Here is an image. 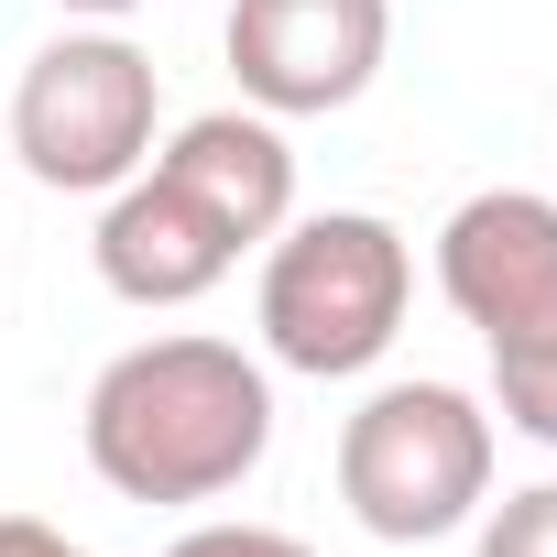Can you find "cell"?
Instances as JSON below:
<instances>
[{"instance_id":"11","label":"cell","mask_w":557,"mask_h":557,"mask_svg":"<svg viewBox=\"0 0 557 557\" xmlns=\"http://www.w3.org/2000/svg\"><path fill=\"white\" fill-rule=\"evenodd\" d=\"M0 557H88L77 535H55L45 513H0Z\"/></svg>"},{"instance_id":"2","label":"cell","mask_w":557,"mask_h":557,"mask_svg":"<svg viewBox=\"0 0 557 557\" xmlns=\"http://www.w3.org/2000/svg\"><path fill=\"white\" fill-rule=\"evenodd\" d=\"M437 296L492 350V405L513 437L557 448V197L481 186L437 230Z\"/></svg>"},{"instance_id":"4","label":"cell","mask_w":557,"mask_h":557,"mask_svg":"<svg viewBox=\"0 0 557 557\" xmlns=\"http://www.w3.org/2000/svg\"><path fill=\"white\" fill-rule=\"evenodd\" d=\"M339 503L383 546L459 535L492 503V416L459 383H383L339 426Z\"/></svg>"},{"instance_id":"8","label":"cell","mask_w":557,"mask_h":557,"mask_svg":"<svg viewBox=\"0 0 557 557\" xmlns=\"http://www.w3.org/2000/svg\"><path fill=\"white\" fill-rule=\"evenodd\" d=\"M153 175H175L240 251L296 219V153H285V132H273L262 110H197V121H175V143L153 153Z\"/></svg>"},{"instance_id":"12","label":"cell","mask_w":557,"mask_h":557,"mask_svg":"<svg viewBox=\"0 0 557 557\" xmlns=\"http://www.w3.org/2000/svg\"><path fill=\"white\" fill-rule=\"evenodd\" d=\"M55 12H88V23H121V12H143V0H55Z\"/></svg>"},{"instance_id":"3","label":"cell","mask_w":557,"mask_h":557,"mask_svg":"<svg viewBox=\"0 0 557 557\" xmlns=\"http://www.w3.org/2000/svg\"><path fill=\"white\" fill-rule=\"evenodd\" d=\"M416 296V251L394 219L372 208H329V219H285L262 251V350L307 372V383H350L394 350Z\"/></svg>"},{"instance_id":"1","label":"cell","mask_w":557,"mask_h":557,"mask_svg":"<svg viewBox=\"0 0 557 557\" xmlns=\"http://www.w3.org/2000/svg\"><path fill=\"white\" fill-rule=\"evenodd\" d=\"M77 437H88V470L121 503H219L273 448V383L240 339L175 329V339L121 350L88 383Z\"/></svg>"},{"instance_id":"7","label":"cell","mask_w":557,"mask_h":557,"mask_svg":"<svg viewBox=\"0 0 557 557\" xmlns=\"http://www.w3.org/2000/svg\"><path fill=\"white\" fill-rule=\"evenodd\" d=\"M99 285L121 296V307H197L219 273L240 262V240L175 186V175H132V186H110V208H99Z\"/></svg>"},{"instance_id":"6","label":"cell","mask_w":557,"mask_h":557,"mask_svg":"<svg viewBox=\"0 0 557 557\" xmlns=\"http://www.w3.org/2000/svg\"><path fill=\"white\" fill-rule=\"evenodd\" d=\"M219 45H230V77L262 121H318L383 77L394 0H230Z\"/></svg>"},{"instance_id":"5","label":"cell","mask_w":557,"mask_h":557,"mask_svg":"<svg viewBox=\"0 0 557 557\" xmlns=\"http://www.w3.org/2000/svg\"><path fill=\"white\" fill-rule=\"evenodd\" d=\"M153 121H164V88H153V55L121 45V34H55L23 88H12V153L34 186L55 197H110L153 164Z\"/></svg>"},{"instance_id":"10","label":"cell","mask_w":557,"mask_h":557,"mask_svg":"<svg viewBox=\"0 0 557 557\" xmlns=\"http://www.w3.org/2000/svg\"><path fill=\"white\" fill-rule=\"evenodd\" d=\"M164 557H318V546L285 535V524H186Z\"/></svg>"},{"instance_id":"9","label":"cell","mask_w":557,"mask_h":557,"mask_svg":"<svg viewBox=\"0 0 557 557\" xmlns=\"http://www.w3.org/2000/svg\"><path fill=\"white\" fill-rule=\"evenodd\" d=\"M481 557H557V481L503 492V503H492V524H481Z\"/></svg>"}]
</instances>
